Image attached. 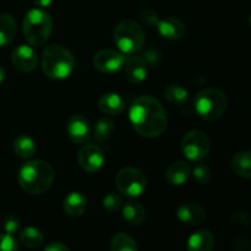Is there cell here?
Masks as SVG:
<instances>
[{
    "mask_svg": "<svg viewBox=\"0 0 251 251\" xmlns=\"http://www.w3.org/2000/svg\"><path fill=\"white\" fill-rule=\"evenodd\" d=\"M123 217L130 225L139 226L146 218V211H145V207L141 203L135 202V201H129L123 207Z\"/></svg>",
    "mask_w": 251,
    "mask_h": 251,
    "instance_id": "cell-22",
    "label": "cell"
},
{
    "mask_svg": "<svg viewBox=\"0 0 251 251\" xmlns=\"http://www.w3.org/2000/svg\"><path fill=\"white\" fill-rule=\"evenodd\" d=\"M129 119L135 131L147 139L161 136L168 125L163 105L152 96H141L134 100L129 110Z\"/></svg>",
    "mask_w": 251,
    "mask_h": 251,
    "instance_id": "cell-1",
    "label": "cell"
},
{
    "mask_svg": "<svg viewBox=\"0 0 251 251\" xmlns=\"http://www.w3.org/2000/svg\"><path fill=\"white\" fill-rule=\"evenodd\" d=\"M16 36V21L10 14H0V48L11 43Z\"/></svg>",
    "mask_w": 251,
    "mask_h": 251,
    "instance_id": "cell-21",
    "label": "cell"
},
{
    "mask_svg": "<svg viewBox=\"0 0 251 251\" xmlns=\"http://www.w3.org/2000/svg\"><path fill=\"white\" fill-rule=\"evenodd\" d=\"M228 108V98L225 92L217 88L200 91L194 98V109L203 120L215 122L222 118Z\"/></svg>",
    "mask_w": 251,
    "mask_h": 251,
    "instance_id": "cell-4",
    "label": "cell"
},
{
    "mask_svg": "<svg viewBox=\"0 0 251 251\" xmlns=\"http://www.w3.org/2000/svg\"><path fill=\"white\" fill-rule=\"evenodd\" d=\"M210 139L200 130H191L181 140V152L189 161H203L210 153Z\"/></svg>",
    "mask_w": 251,
    "mask_h": 251,
    "instance_id": "cell-8",
    "label": "cell"
},
{
    "mask_svg": "<svg viewBox=\"0 0 251 251\" xmlns=\"http://www.w3.org/2000/svg\"><path fill=\"white\" fill-rule=\"evenodd\" d=\"M5 76H6V74H5V70L1 68V66H0V83L4 82Z\"/></svg>",
    "mask_w": 251,
    "mask_h": 251,
    "instance_id": "cell-35",
    "label": "cell"
},
{
    "mask_svg": "<svg viewBox=\"0 0 251 251\" xmlns=\"http://www.w3.org/2000/svg\"><path fill=\"white\" fill-rule=\"evenodd\" d=\"M191 174V167L185 161H176L169 164L166 171V179L171 185L180 186L188 181Z\"/></svg>",
    "mask_w": 251,
    "mask_h": 251,
    "instance_id": "cell-16",
    "label": "cell"
},
{
    "mask_svg": "<svg viewBox=\"0 0 251 251\" xmlns=\"http://www.w3.org/2000/svg\"><path fill=\"white\" fill-rule=\"evenodd\" d=\"M233 172L244 179L251 178V151H240L230 161Z\"/></svg>",
    "mask_w": 251,
    "mask_h": 251,
    "instance_id": "cell-20",
    "label": "cell"
},
{
    "mask_svg": "<svg viewBox=\"0 0 251 251\" xmlns=\"http://www.w3.org/2000/svg\"><path fill=\"white\" fill-rule=\"evenodd\" d=\"M249 24H250V26H251V15L249 16Z\"/></svg>",
    "mask_w": 251,
    "mask_h": 251,
    "instance_id": "cell-36",
    "label": "cell"
},
{
    "mask_svg": "<svg viewBox=\"0 0 251 251\" xmlns=\"http://www.w3.org/2000/svg\"><path fill=\"white\" fill-rule=\"evenodd\" d=\"M163 96L169 104L176 105V107L184 105L189 100L188 91L181 87L180 85H176V83L167 86L163 91Z\"/></svg>",
    "mask_w": 251,
    "mask_h": 251,
    "instance_id": "cell-24",
    "label": "cell"
},
{
    "mask_svg": "<svg viewBox=\"0 0 251 251\" xmlns=\"http://www.w3.org/2000/svg\"><path fill=\"white\" fill-rule=\"evenodd\" d=\"M126 56L113 49L100 50L93 56V66L104 74H115L124 68Z\"/></svg>",
    "mask_w": 251,
    "mask_h": 251,
    "instance_id": "cell-9",
    "label": "cell"
},
{
    "mask_svg": "<svg viewBox=\"0 0 251 251\" xmlns=\"http://www.w3.org/2000/svg\"><path fill=\"white\" fill-rule=\"evenodd\" d=\"M75 59L73 54L60 44H50L42 54V70L53 80H64L73 74Z\"/></svg>",
    "mask_w": 251,
    "mask_h": 251,
    "instance_id": "cell-3",
    "label": "cell"
},
{
    "mask_svg": "<svg viewBox=\"0 0 251 251\" xmlns=\"http://www.w3.org/2000/svg\"><path fill=\"white\" fill-rule=\"evenodd\" d=\"M193 176L195 180L200 184H207L211 179V171L206 164L199 162L193 169Z\"/></svg>",
    "mask_w": 251,
    "mask_h": 251,
    "instance_id": "cell-29",
    "label": "cell"
},
{
    "mask_svg": "<svg viewBox=\"0 0 251 251\" xmlns=\"http://www.w3.org/2000/svg\"><path fill=\"white\" fill-rule=\"evenodd\" d=\"M11 61L16 70L21 73H31L38 65V55L32 46L21 44L11 53Z\"/></svg>",
    "mask_w": 251,
    "mask_h": 251,
    "instance_id": "cell-11",
    "label": "cell"
},
{
    "mask_svg": "<svg viewBox=\"0 0 251 251\" xmlns=\"http://www.w3.org/2000/svg\"><path fill=\"white\" fill-rule=\"evenodd\" d=\"M176 217L180 222L186 225L198 226L206 220V211L198 203H186L181 205L176 211Z\"/></svg>",
    "mask_w": 251,
    "mask_h": 251,
    "instance_id": "cell-15",
    "label": "cell"
},
{
    "mask_svg": "<svg viewBox=\"0 0 251 251\" xmlns=\"http://www.w3.org/2000/svg\"><path fill=\"white\" fill-rule=\"evenodd\" d=\"M77 161L81 168L88 173H96L104 164V152L95 144H87L78 150Z\"/></svg>",
    "mask_w": 251,
    "mask_h": 251,
    "instance_id": "cell-10",
    "label": "cell"
},
{
    "mask_svg": "<svg viewBox=\"0 0 251 251\" xmlns=\"http://www.w3.org/2000/svg\"><path fill=\"white\" fill-rule=\"evenodd\" d=\"M17 179L22 190L31 195H39L53 184L54 169L48 162L29 161L20 168Z\"/></svg>",
    "mask_w": 251,
    "mask_h": 251,
    "instance_id": "cell-2",
    "label": "cell"
},
{
    "mask_svg": "<svg viewBox=\"0 0 251 251\" xmlns=\"http://www.w3.org/2000/svg\"><path fill=\"white\" fill-rule=\"evenodd\" d=\"M87 208V200L85 195L78 191L68 194L64 199V211L70 217H80Z\"/></svg>",
    "mask_w": 251,
    "mask_h": 251,
    "instance_id": "cell-18",
    "label": "cell"
},
{
    "mask_svg": "<svg viewBox=\"0 0 251 251\" xmlns=\"http://www.w3.org/2000/svg\"><path fill=\"white\" fill-rule=\"evenodd\" d=\"M0 251H19V243L11 234H0Z\"/></svg>",
    "mask_w": 251,
    "mask_h": 251,
    "instance_id": "cell-30",
    "label": "cell"
},
{
    "mask_svg": "<svg viewBox=\"0 0 251 251\" xmlns=\"http://www.w3.org/2000/svg\"><path fill=\"white\" fill-rule=\"evenodd\" d=\"M98 107L104 114L118 115L125 109V102L118 93H105L98 100Z\"/></svg>",
    "mask_w": 251,
    "mask_h": 251,
    "instance_id": "cell-19",
    "label": "cell"
},
{
    "mask_svg": "<svg viewBox=\"0 0 251 251\" xmlns=\"http://www.w3.org/2000/svg\"><path fill=\"white\" fill-rule=\"evenodd\" d=\"M156 27L158 33L169 41L180 39L185 34V25L176 17H164L158 20Z\"/></svg>",
    "mask_w": 251,
    "mask_h": 251,
    "instance_id": "cell-14",
    "label": "cell"
},
{
    "mask_svg": "<svg viewBox=\"0 0 251 251\" xmlns=\"http://www.w3.org/2000/svg\"><path fill=\"white\" fill-rule=\"evenodd\" d=\"M24 34L26 41L32 47H41L49 39L53 28V20L44 10L32 9L25 15Z\"/></svg>",
    "mask_w": 251,
    "mask_h": 251,
    "instance_id": "cell-5",
    "label": "cell"
},
{
    "mask_svg": "<svg viewBox=\"0 0 251 251\" xmlns=\"http://www.w3.org/2000/svg\"><path fill=\"white\" fill-rule=\"evenodd\" d=\"M43 251H70V249L65 244H63V243L54 242L47 245V248Z\"/></svg>",
    "mask_w": 251,
    "mask_h": 251,
    "instance_id": "cell-33",
    "label": "cell"
},
{
    "mask_svg": "<svg viewBox=\"0 0 251 251\" xmlns=\"http://www.w3.org/2000/svg\"><path fill=\"white\" fill-rule=\"evenodd\" d=\"M20 227V221L16 216L11 215V216H7V217L4 218L2 221V228H4V232L6 234H14Z\"/></svg>",
    "mask_w": 251,
    "mask_h": 251,
    "instance_id": "cell-31",
    "label": "cell"
},
{
    "mask_svg": "<svg viewBox=\"0 0 251 251\" xmlns=\"http://www.w3.org/2000/svg\"><path fill=\"white\" fill-rule=\"evenodd\" d=\"M115 185L118 190L129 198H137L146 190L147 178L145 173L134 167L122 169L115 176Z\"/></svg>",
    "mask_w": 251,
    "mask_h": 251,
    "instance_id": "cell-7",
    "label": "cell"
},
{
    "mask_svg": "<svg viewBox=\"0 0 251 251\" xmlns=\"http://www.w3.org/2000/svg\"><path fill=\"white\" fill-rule=\"evenodd\" d=\"M141 20L145 22V24L149 25V26H156L159 19L153 10L149 9L141 12Z\"/></svg>",
    "mask_w": 251,
    "mask_h": 251,
    "instance_id": "cell-32",
    "label": "cell"
},
{
    "mask_svg": "<svg viewBox=\"0 0 251 251\" xmlns=\"http://www.w3.org/2000/svg\"><path fill=\"white\" fill-rule=\"evenodd\" d=\"M112 251H137V244L126 233H117L110 242Z\"/></svg>",
    "mask_w": 251,
    "mask_h": 251,
    "instance_id": "cell-27",
    "label": "cell"
},
{
    "mask_svg": "<svg viewBox=\"0 0 251 251\" xmlns=\"http://www.w3.org/2000/svg\"><path fill=\"white\" fill-rule=\"evenodd\" d=\"M103 208H104L107 212L109 213H114L122 207L123 205V199L119 194L115 193H109L103 198Z\"/></svg>",
    "mask_w": 251,
    "mask_h": 251,
    "instance_id": "cell-28",
    "label": "cell"
},
{
    "mask_svg": "<svg viewBox=\"0 0 251 251\" xmlns=\"http://www.w3.org/2000/svg\"><path fill=\"white\" fill-rule=\"evenodd\" d=\"M186 248L188 251H212L215 248V237L210 230H198L190 235Z\"/></svg>",
    "mask_w": 251,
    "mask_h": 251,
    "instance_id": "cell-17",
    "label": "cell"
},
{
    "mask_svg": "<svg viewBox=\"0 0 251 251\" xmlns=\"http://www.w3.org/2000/svg\"><path fill=\"white\" fill-rule=\"evenodd\" d=\"M114 43L124 55H135L144 48V29L134 20H123L115 26Z\"/></svg>",
    "mask_w": 251,
    "mask_h": 251,
    "instance_id": "cell-6",
    "label": "cell"
},
{
    "mask_svg": "<svg viewBox=\"0 0 251 251\" xmlns=\"http://www.w3.org/2000/svg\"><path fill=\"white\" fill-rule=\"evenodd\" d=\"M66 132L69 139L75 144H85L92 135L90 122L82 114H75L69 119L66 124Z\"/></svg>",
    "mask_w": 251,
    "mask_h": 251,
    "instance_id": "cell-12",
    "label": "cell"
},
{
    "mask_svg": "<svg viewBox=\"0 0 251 251\" xmlns=\"http://www.w3.org/2000/svg\"><path fill=\"white\" fill-rule=\"evenodd\" d=\"M51 1H53V0H33L34 5H36V6H38L39 9H43V7H48L49 5L51 4Z\"/></svg>",
    "mask_w": 251,
    "mask_h": 251,
    "instance_id": "cell-34",
    "label": "cell"
},
{
    "mask_svg": "<svg viewBox=\"0 0 251 251\" xmlns=\"http://www.w3.org/2000/svg\"><path fill=\"white\" fill-rule=\"evenodd\" d=\"M115 125L112 119L107 117H103L97 120L95 127H93V136L98 142H104L112 137L114 134Z\"/></svg>",
    "mask_w": 251,
    "mask_h": 251,
    "instance_id": "cell-26",
    "label": "cell"
},
{
    "mask_svg": "<svg viewBox=\"0 0 251 251\" xmlns=\"http://www.w3.org/2000/svg\"><path fill=\"white\" fill-rule=\"evenodd\" d=\"M14 151L19 158L29 159L36 153V144L27 135H20L14 142Z\"/></svg>",
    "mask_w": 251,
    "mask_h": 251,
    "instance_id": "cell-23",
    "label": "cell"
},
{
    "mask_svg": "<svg viewBox=\"0 0 251 251\" xmlns=\"http://www.w3.org/2000/svg\"><path fill=\"white\" fill-rule=\"evenodd\" d=\"M20 242L29 249H37L44 243V235L38 228L27 227L20 233Z\"/></svg>",
    "mask_w": 251,
    "mask_h": 251,
    "instance_id": "cell-25",
    "label": "cell"
},
{
    "mask_svg": "<svg viewBox=\"0 0 251 251\" xmlns=\"http://www.w3.org/2000/svg\"><path fill=\"white\" fill-rule=\"evenodd\" d=\"M123 69H124L125 78H126L127 82L131 83V85H139L146 78L149 65H147L146 60L141 56L130 55L125 60Z\"/></svg>",
    "mask_w": 251,
    "mask_h": 251,
    "instance_id": "cell-13",
    "label": "cell"
}]
</instances>
